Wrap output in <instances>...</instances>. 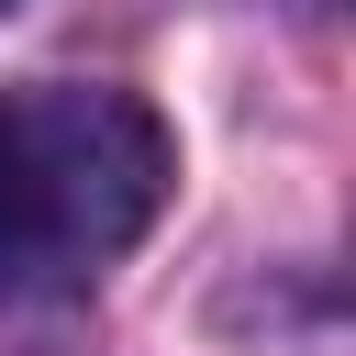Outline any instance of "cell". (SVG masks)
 Returning <instances> with one entry per match:
<instances>
[{"instance_id": "1", "label": "cell", "mask_w": 356, "mask_h": 356, "mask_svg": "<svg viewBox=\"0 0 356 356\" xmlns=\"http://www.w3.org/2000/svg\"><path fill=\"white\" fill-rule=\"evenodd\" d=\"M167 122L134 89L44 78L0 100V300L89 289L167 211Z\"/></svg>"}, {"instance_id": "2", "label": "cell", "mask_w": 356, "mask_h": 356, "mask_svg": "<svg viewBox=\"0 0 356 356\" xmlns=\"http://www.w3.org/2000/svg\"><path fill=\"white\" fill-rule=\"evenodd\" d=\"M0 11H11V0H0Z\"/></svg>"}]
</instances>
